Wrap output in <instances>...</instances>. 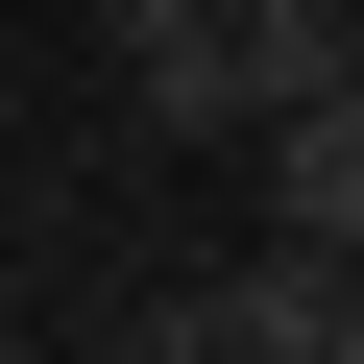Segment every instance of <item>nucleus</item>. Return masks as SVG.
<instances>
[{"label": "nucleus", "mask_w": 364, "mask_h": 364, "mask_svg": "<svg viewBox=\"0 0 364 364\" xmlns=\"http://www.w3.org/2000/svg\"><path fill=\"white\" fill-rule=\"evenodd\" d=\"M146 340H195V364H364V243L267 219L243 267H195V291H146Z\"/></svg>", "instance_id": "1"}, {"label": "nucleus", "mask_w": 364, "mask_h": 364, "mask_svg": "<svg viewBox=\"0 0 364 364\" xmlns=\"http://www.w3.org/2000/svg\"><path fill=\"white\" fill-rule=\"evenodd\" d=\"M97 25H122L146 146H267V73H243V25H219V0H97Z\"/></svg>", "instance_id": "2"}, {"label": "nucleus", "mask_w": 364, "mask_h": 364, "mask_svg": "<svg viewBox=\"0 0 364 364\" xmlns=\"http://www.w3.org/2000/svg\"><path fill=\"white\" fill-rule=\"evenodd\" d=\"M267 219H316V243H364V73L267 122Z\"/></svg>", "instance_id": "3"}, {"label": "nucleus", "mask_w": 364, "mask_h": 364, "mask_svg": "<svg viewBox=\"0 0 364 364\" xmlns=\"http://www.w3.org/2000/svg\"><path fill=\"white\" fill-rule=\"evenodd\" d=\"M219 25H243V0H219Z\"/></svg>", "instance_id": "4"}]
</instances>
